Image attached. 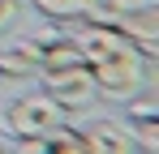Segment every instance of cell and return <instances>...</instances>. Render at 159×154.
Returning a JSON list of instances; mask_svg holds the SVG:
<instances>
[{"mask_svg":"<svg viewBox=\"0 0 159 154\" xmlns=\"http://www.w3.org/2000/svg\"><path fill=\"white\" fill-rule=\"evenodd\" d=\"M125 111H129V120H151V116H159V99L146 94V90H138V94L125 103Z\"/></svg>","mask_w":159,"mask_h":154,"instance_id":"obj_10","label":"cell"},{"mask_svg":"<svg viewBox=\"0 0 159 154\" xmlns=\"http://www.w3.org/2000/svg\"><path fill=\"white\" fill-rule=\"evenodd\" d=\"M65 120V107L52 99V94H22V99L4 103V111H0V133H9L13 141L17 137H43L52 124Z\"/></svg>","mask_w":159,"mask_h":154,"instance_id":"obj_2","label":"cell"},{"mask_svg":"<svg viewBox=\"0 0 159 154\" xmlns=\"http://www.w3.org/2000/svg\"><path fill=\"white\" fill-rule=\"evenodd\" d=\"M17 17H22V0H0V34H4V30H13Z\"/></svg>","mask_w":159,"mask_h":154,"instance_id":"obj_11","label":"cell"},{"mask_svg":"<svg viewBox=\"0 0 159 154\" xmlns=\"http://www.w3.org/2000/svg\"><path fill=\"white\" fill-rule=\"evenodd\" d=\"M112 26H116L146 60H159V0L138 4V9H129V13L112 17Z\"/></svg>","mask_w":159,"mask_h":154,"instance_id":"obj_4","label":"cell"},{"mask_svg":"<svg viewBox=\"0 0 159 154\" xmlns=\"http://www.w3.org/2000/svg\"><path fill=\"white\" fill-rule=\"evenodd\" d=\"M151 64H155V60H146V56L129 43V47L112 51V56L95 60V64H86V69H90V77H95L99 99L129 103L138 90H146V86H151Z\"/></svg>","mask_w":159,"mask_h":154,"instance_id":"obj_1","label":"cell"},{"mask_svg":"<svg viewBox=\"0 0 159 154\" xmlns=\"http://www.w3.org/2000/svg\"><path fill=\"white\" fill-rule=\"evenodd\" d=\"M48 22L65 26V22H78V17H90V0H30Z\"/></svg>","mask_w":159,"mask_h":154,"instance_id":"obj_8","label":"cell"},{"mask_svg":"<svg viewBox=\"0 0 159 154\" xmlns=\"http://www.w3.org/2000/svg\"><path fill=\"white\" fill-rule=\"evenodd\" d=\"M43 154H90V141H86V133L82 128H73L69 120H60V124H52L43 137Z\"/></svg>","mask_w":159,"mask_h":154,"instance_id":"obj_7","label":"cell"},{"mask_svg":"<svg viewBox=\"0 0 159 154\" xmlns=\"http://www.w3.org/2000/svg\"><path fill=\"white\" fill-rule=\"evenodd\" d=\"M0 77H39V43L30 34L0 47Z\"/></svg>","mask_w":159,"mask_h":154,"instance_id":"obj_6","label":"cell"},{"mask_svg":"<svg viewBox=\"0 0 159 154\" xmlns=\"http://www.w3.org/2000/svg\"><path fill=\"white\" fill-rule=\"evenodd\" d=\"M86 133V141H90V154H133V133L125 124H116V120H95V124L82 128Z\"/></svg>","mask_w":159,"mask_h":154,"instance_id":"obj_5","label":"cell"},{"mask_svg":"<svg viewBox=\"0 0 159 154\" xmlns=\"http://www.w3.org/2000/svg\"><path fill=\"white\" fill-rule=\"evenodd\" d=\"M129 133H133V146H142L146 154H159V116H151V120H129Z\"/></svg>","mask_w":159,"mask_h":154,"instance_id":"obj_9","label":"cell"},{"mask_svg":"<svg viewBox=\"0 0 159 154\" xmlns=\"http://www.w3.org/2000/svg\"><path fill=\"white\" fill-rule=\"evenodd\" d=\"M43 77V94H52L65 111H82V107H90V103L99 99V90H95V77L86 64H69V69H48Z\"/></svg>","mask_w":159,"mask_h":154,"instance_id":"obj_3","label":"cell"}]
</instances>
